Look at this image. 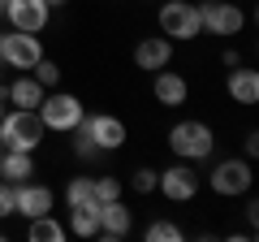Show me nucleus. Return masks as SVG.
<instances>
[{"mask_svg":"<svg viewBox=\"0 0 259 242\" xmlns=\"http://www.w3.org/2000/svg\"><path fill=\"white\" fill-rule=\"evenodd\" d=\"M65 204L78 208V204H95V186H91V177H74L69 186H65Z\"/></svg>","mask_w":259,"mask_h":242,"instance_id":"obj_21","label":"nucleus"},{"mask_svg":"<svg viewBox=\"0 0 259 242\" xmlns=\"http://www.w3.org/2000/svg\"><path fill=\"white\" fill-rule=\"evenodd\" d=\"M242 151H246V160H250V156H259V134H255V130L246 134V143H242Z\"/></svg>","mask_w":259,"mask_h":242,"instance_id":"obj_27","label":"nucleus"},{"mask_svg":"<svg viewBox=\"0 0 259 242\" xmlns=\"http://www.w3.org/2000/svg\"><path fill=\"white\" fill-rule=\"evenodd\" d=\"M5 216H13V182L0 177V221H5Z\"/></svg>","mask_w":259,"mask_h":242,"instance_id":"obj_26","label":"nucleus"},{"mask_svg":"<svg viewBox=\"0 0 259 242\" xmlns=\"http://www.w3.org/2000/svg\"><path fill=\"white\" fill-rule=\"evenodd\" d=\"M151 95H156L164 108H182V104L190 100V83L164 65V69H156V78H151Z\"/></svg>","mask_w":259,"mask_h":242,"instance_id":"obj_12","label":"nucleus"},{"mask_svg":"<svg viewBox=\"0 0 259 242\" xmlns=\"http://www.w3.org/2000/svg\"><path fill=\"white\" fill-rule=\"evenodd\" d=\"M65 233H69V229H65L52 212H44V216H35V221H26V242H61Z\"/></svg>","mask_w":259,"mask_h":242,"instance_id":"obj_19","label":"nucleus"},{"mask_svg":"<svg viewBox=\"0 0 259 242\" xmlns=\"http://www.w3.org/2000/svg\"><path fill=\"white\" fill-rule=\"evenodd\" d=\"M207 186H212L221 199H238V195H250V186H255L250 160H246V156H229V160H221V165L212 169V177H207Z\"/></svg>","mask_w":259,"mask_h":242,"instance_id":"obj_5","label":"nucleus"},{"mask_svg":"<svg viewBox=\"0 0 259 242\" xmlns=\"http://www.w3.org/2000/svg\"><path fill=\"white\" fill-rule=\"evenodd\" d=\"M0 177L5 182H30L35 177V151H9L5 147V156H0Z\"/></svg>","mask_w":259,"mask_h":242,"instance_id":"obj_16","label":"nucleus"},{"mask_svg":"<svg viewBox=\"0 0 259 242\" xmlns=\"http://www.w3.org/2000/svg\"><path fill=\"white\" fill-rule=\"evenodd\" d=\"M65 229L74 233V238H95V229H100V204L69 208V225H65Z\"/></svg>","mask_w":259,"mask_h":242,"instance_id":"obj_18","label":"nucleus"},{"mask_svg":"<svg viewBox=\"0 0 259 242\" xmlns=\"http://www.w3.org/2000/svg\"><path fill=\"white\" fill-rule=\"evenodd\" d=\"M160 30L164 39H199V5L194 0H164L160 5Z\"/></svg>","mask_w":259,"mask_h":242,"instance_id":"obj_7","label":"nucleus"},{"mask_svg":"<svg viewBox=\"0 0 259 242\" xmlns=\"http://www.w3.org/2000/svg\"><path fill=\"white\" fill-rule=\"evenodd\" d=\"M30 78H35L44 91H52V87H61V65H56V61H48V56H39L35 69H30Z\"/></svg>","mask_w":259,"mask_h":242,"instance_id":"obj_20","label":"nucleus"},{"mask_svg":"<svg viewBox=\"0 0 259 242\" xmlns=\"http://www.w3.org/2000/svg\"><path fill=\"white\" fill-rule=\"evenodd\" d=\"M130 229H134V212H130L121 199H112V204H100V229H95V238L117 242V238H125Z\"/></svg>","mask_w":259,"mask_h":242,"instance_id":"obj_13","label":"nucleus"},{"mask_svg":"<svg viewBox=\"0 0 259 242\" xmlns=\"http://www.w3.org/2000/svg\"><path fill=\"white\" fill-rule=\"evenodd\" d=\"M134 65L147 69V74H156V69L173 65V39H139V48H134Z\"/></svg>","mask_w":259,"mask_h":242,"instance_id":"obj_14","label":"nucleus"},{"mask_svg":"<svg viewBox=\"0 0 259 242\" xmlns=\"http://www.w3.org/2000/svg\"><path fill=\"white\" fill-rule=\"evenodd\" d=\"M48 5H52V9H56V5H69V0H48Z\"/></svg>","mask_w":259,"mask_h":242,"instance_id":"obj_29","label":"nucleus"},{"mask_svg":"<svg viewBox=\"0 0 259 242\" xmlns=\"http://www.w3.org/2000/svg\"><path fill=\"white\" fill-rule=\"evenodd\" d=\"M225 91H229V100H238V104H259V74L250 65H233V74L225 78Z\"/></svg>","mask_w":259,"mask_h":242,"instance_id":"obj_15","label":"nucleus"},{"mask_svg":"<svg viewBox=\"0 0 259 242\" xmlns=\"http://www.w3.org/2000/svg\"><path fill=\"white\" fill-rule=\"evenodd\" d=\"M39 56H44V39L39 35H30V30H5L0 35V65L5 69L30 74Z\"/></svg>","mask_w":259,"mask_h":242,"instance_id":"obj_4","label":"nucleus"},{"mask_svg":"<svg viewBox=\"0 0 259 242\" xmlns=\"http://www.w3.org/2000/svg\"><path fill=\"white\" fill-rule=\"evenodd\" d=\"M9 108H39V100H44V87L35 83L30 74H22V78H13L9 83Z\"/></svg>","mask_w":259,"mask_h":242,"instance_id":"obj_17","label":"nucleus"},{"mask_svg":"<svg viewBox=\"0 0 259 242\" xmlns=\"http://www.w3.org/2000/svg\"><path fill=\"white\" fill-rule=\"evenodd\" d=\"M52 208H56L52 186H39V182H18V186H13V212H18V216L35 221V216L52 212Z\"/></svg>","mask_w":259,"mask_h":242,"instance_id":"obj_9","label":"nucleus"},{"mask_svg":"<svg viewBox=\"0 0 259 242\" xmlns=\"http://www.w3.org/2000/svg\"><path fill=\"white\" fill-rule=\"evenodd\" d=\"M0 117H5V100H0Z\"/></svg>","mask_w":259,"mask_h":242,"instance_id":"obj_31","label":"nucleus"},{"mask_svg":"<svg viewBox=\"0 0 259 242\" xmlns=\"http://www.w3.org/2000/svg\"><path fill=\"white\" fill-rule=\"evenodd\" d=\"M221 61H225V65H229V69H233V65H242V61H238V52H233V48H225V52H221Z\"/></svg>","mask_w":259,"mask_h":242,"instance_id":"obj_28","label":"nucleus"},{"mask_svg":"<svg viewBox=\"0 0 259 242\" xmlns=\"http://www.w3.org/2000/svg\"><path fill=\"white\" fill-rule=\"evenodd\" d=\"M186 233H182V225H173V221H151L147 225V242H182Z\"/></svg>","mask_w":259,"mask_h":242,"instance_id":"obj_22","label":"nucleus"},{"mask_svg":"<svg viewBox=\"0 0 259 242\" xmlns=\"http://www.w3.org/2000/svg\"><path fill=\"white\" fill-rule=\"evenodd\" d=\"M5 18H9L13 30L39 35V30L48 26V18H52V5H48V0H9V5H5Z\"/></svg>","mask_w":259,"mask_h":242,"instance_id":"obj_10","label":"nucleus"},{"mask_svg":"<svg viewBox=\"0 0 259 242\" xmlns=\"http://www.w3.org/2000/svg\"><path fill=\"white\" fill-rule=\"evenodd\" d=\"M199 26L212 30V35H221V39H233L246 26V13H242V5H233V0H203V5H199Z\"/></svg>","mask_w":259,"mask_h":242,"instance_id":"obj_6","label":"nucleus"},{"mask_svg":"<svg viewBox=\"0 0 259 242\" xmlns=\"http://www.w3.org/2000/svg\"><path fill=\"white\" fill-rule=\"evenodd\" d=\"M156 169H147V165H143V169H134V173H130V186H134V190H139V195H156Z\"/></svg>","mask_w":259,"mask_h":242,"instance_id":"obj_25","label":"nucleus"},{"mask_svg":"<svg viewBox=\"0 0 259 242\" xmlns=\"http://www.w3.org/2000/svg\"><path fill=\"white\" fill-rule=\"evenodd\" d=\"M5 5H9V0H0V9H5Z\"/></svg>","mask_w":259,"mask_h":242,"instance_id":"obj_32","label":"nucleus"},{"mask_svg":"<svg viewBox=\"0 0 259 242\" xmlns=\"http://www.w3.org/2000/svg\"><path fill=\"white\" fill-rule=\"evenodd\" d=\"M0 87H5V65H0Z\"/></svg>","mask_w":259,"mask_h":242,"instance_id":"obj_30","label":"nucleus"},{"mask_svg":"<svg viewBox=\"0 0 259 242\" xmlns=\"http://www.w3.org/2000/svg\"><path fill=\"white\" fill-rule=\"evenodd\" d=\"M69 134H74V151H78V156H82V160L100 156V147H95V139H91V134H87V126H82V121H78V126H74V130H69Z\"/></svg>","mask_w":259,"mask_h":242,"instance_id":"obj_24","label":"nucleus"},{"mask_svg":"<svg viewBox=\"0 0 259 242\" xmlns=\"http://www.w3.org/2000/svg\"><path fill=\"white\" fill-rule=\"evenodd\" d=\"M39 121H44V130H56V134H69L78 126V121L87 117L82 100H78L74 91H61V87H52V91H44V100H39Z\"/></svg>","mask_w":259,"mask_h":242,"instance_id":"obj_2","label":"nucleus"},{"mask_svg":"<svg viewBox=\"0 0 259 242\" xmlns=\"http://www.w3.org/2000/svg\"><path fill=\"white\" fill-rule=\"evenodd\" d=\"M44 134L48 130L35 108H5V117H0V147L9 151H35Z\"/></svg>","mask_w":259,"mask_h":242,"instance_id":"obj_1","label":"nucleus"},{"mask_svg":"<svg viewBox=\"0 0 259 242\" xmlns=\"http://www.w3.org/2000/svg\"><path fill=\"white\" fill-rule=\"evenodd\" d=\"M91 186H95V204H112V199H121V177H91Z\"/></svg>","mask_w":259,"mask_h":242,"instance_id":"obj_23","label":"nucleus"},{"mask_svg":"<svg viewBox=\"0 0 259 242\" xmlns=\"http://www.w3.org/2000/svg\"><path fill=\"white\" fill-rule=\"evenodd\" d=\"M87 134L95 139V147L100 151H117L121 143H125V121L112 117V112H95V117H82Z\"/></svg>","mask_w":259,"mask_h":242,"instance_id":"obj_11","label":"nucleus"},{"mask_svg":"<svg viewBox=\"0 0 259 242\" xmlns=\"http://www.w3.org/2000/svg\"><path fill=\"white\" fill-rule=\"evenodd\" d=\"M168 147H173L177 160H207L216 151V134L207 121H177L173 130H168Z\"/></svg>","mask_w":259,"mask_h":242,"instance_id":"obj_3","label":"nucleus"},{"mask_svg":"<svg viewBox=\"0 0 259 242\" xmlns=\"http://www.w3.org/2000/svg\"><path fill=\"white\" fill-rule=\"evenodd\" d=\"M0 156H5V147H0Z\"/></svg>","mask_w":259,"mask_h":242,"instance_id":"obj_33","label":"nucleus"},{"mask_svg":"<svg viewBox=\"0 0 259 242\" xmlns=\"http://www.w3.org/2000/svg\"><path fill=\"white\" fill-rule=\"evenodd\" d=\"M156 190L164 199H173V204H190V199L199 195V173L190 169V160H182V165L164 169V173L156 177Z\"/></svg>","mask_w":259,"mask_h":242,"instance_id":"obj_8","label":"nucleus"}]
</instances>
